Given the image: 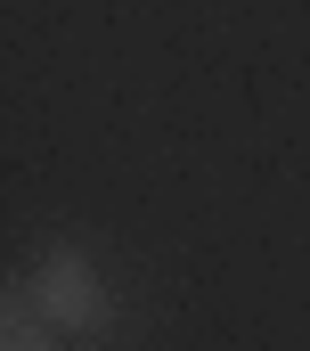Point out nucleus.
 <instances>
[{
    "label": "nucleus",
    "mask_w": 310,
    "mask_h": 351,
    "mask_svg": "<svg viewBox=\"0 0 310 351\" xmlns=\"http://www.w3.org/2000/svg\"><path fill=\"white\" fill-rule=\"evenodd\" d=\"M25 294L41 302V319H49L58 335H98V327H106V286H98L90 254H74V245H58L49 262L33 269Z\"/></svg>",
    "instance_id": "1"
},
{
    "label": "nucleus",
    "mask_w": 310,
    "mask_h": 351,
    "mask_svg": "<svg viewBox=\"0 0 310 351\" xmlns=\"http://www.w3.org/2000/svg\"><path fill=\"white\" fill-rule=\"evenodd\" d=\"M0 351H58V327L41 319V302H33L25 286L0 302Z\"/></svg>",
    "instance_id": "2"
}]
</instances>
